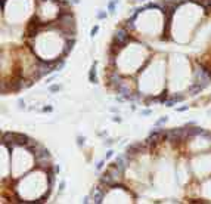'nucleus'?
<instances>
[{"mask_svg": "<svg viewBox=\"0 0 211 204\" xmlns=\"http://www.w3.org/2000/svg\"><path fill=\"white\" fill-rule=\"evenodd\" d=\"M98 31H99V25H93V28L90 30V37H92V39H93L94 36H96V34H98Z\"/></svg>", "mask_w": 211, "mask_h": 204, "instance_id": "9d476101", "label": "nucleus"}, {"mask_svg": "<svg viewBox=\"0 0 211 204\" xmlns=\"http://www.w3.org/2000/svg\"><path fill=\"white\" fill-rule=\"evenodd\" d=\"M112 121H114V123H121L122 119L120 115H114V117H112Z\"/></svg>", "mask_w": 211, "mask_h": 204, "instance_id": "6ab92c4d", "label": "nucleus"}, {"mask_svg": "<svg viewBox=\"0 0 211 204\" xmlns=\"http://www.w3.org/2000/svg\"><path fill=\"white\" fill-rule=\"evenodd\" d=\"M167 121H168V117L167 115H162V117H160V119L155 121V124H154V127H162V126L165 124Z\"/></svg>", "mask_w": 211, "mask_h": 204, "instance_id": "423d86ee", "label": "nucleus"}, {"mask_svg": "<svg viewBox=\"0 0 211 204\" xmlns=\"http://www.w3.org/2000/svg\"><path fill=\"white\" fill-rule=\"evenodd\" d=\"M136 3H140V2H148V0H134Z\"/></svg>", "mask_w": 211, "mask_h": 204, "instance_id": "5701e85b", "label": "nucleus"}, {"mask_svg": "<svg viewBox=\"0 0 211 204\" xmlns=\"http://www.w3.org/2000/svg\"><path fill=\"white\" fill-rule=\"evenodd\" d=\"M108 13H109V12H106V11H102V9H99V11L96 12V18H98L99 21H102V19H106V18H108Z\"/></svg>", "mask_w": 211, "mask_h": 204, "instance_id": "0eeeda50", "label": "nucleus"}, {"mask_svg": "<svg viewBox=\"0 0 211 204\" xmlns=\"http://www.w3.org/2000/svg\"><path fill=\"white\" fill-rule=\"evenodd\" d=\"M55 79H56V75H52V77H49V79L46 80V83H47V85H50V83H52V81H53Z\"/></svg>", "mask_w": 211, "mask_h": 204, "instance_id": "aec40b11", "label": "nucleus"}, {"mask_svg": "<svg viewBox=\"0 0 211 204\" xmlns=\"http://www.w3.org/2000/svg\"><path fill=\"white\" fill-rule=\"evenodd\" d=\"M89 81L90 83H93V85H96L98 83V73H96V62L92 65V68H90L89 71Z\"/></svg>", "mask_w": 211, "mask_h": 204, "instance_id": "20e7f679", "label": "nucleus"}, {"mask_svg": "<svg viewBox=\"0 0 211 204\" xmlns=\"http://www.w3.org/2000/svg\"><path fill=\"white\" fill-rule=\"evenodd\" d=\"M151 114H152V109H151V108H146V109H142V111H140V115H142V117H146V115H151Z\"/></svg>", "mask_w": 211, "mask_h": 204, "instance_id": "9b49d317", "label": "nucleus"}, {"mask_svg": "<svg viewBox=\"0 0 211 204\" xmlns=\"http://www.w3.org/2000/svg\"><path fill=\"white\" fill-rule=\"evenodd\" d=\"M41 111H43V113H52V111H53V107H50V105H47V107H43L41 108Z\"/></svg>", "mask_w": 211, "mask_h": 204, "instance_id": "f3484780", "label": "nucleus"}, {"mask_svg": "<svg viewBox=\"0 0 211 204\" xmlns=\"http://www.w3.org/2000/svg\"><path fill=\"white\" fill-rule=\"evenodd\" d=\"M80 2H81V0H70V3H71V5H78Z\"/></svg>", "mask_w": 211, "mask_h": 204, "instance_id": "412c9836", "label": "nucleus"}, {"mask_svg": "<svg viewBox=\"0 0 211 204\" xmlns=\"http://www.w3.org/2000/svg\"><path fill=\"white\" fill-rule=\"evenodd\" d=\"M109 109H111V113H118V108H115V107H111Z\"/></svg>", "mask_w": 211, "mask_h": 204, "instance_id": "4be33fe9", "label": "nucleus"}, {"mask_svg": "<svg viewBox=\"0 0 211 204\" xmlns=\"http://www.w3.org/2000/svg\"><path fill=\"white\" fill-rule=\"evenodd\" d=\"M189 109V105H183V107H176V111L177 113H185Z\"/></svg>", "mask_w": 211, "mask_h": 204, "instance_id": "2eb2a0df", "label": "nucleus"}, {"mask_svg": "<svg viewBox=\"0 0 211 204\" xmlns=\"http://www.w3.org/2000/svg\"><path fill=\"white\" fill-rule=\"evenodd\" d=\"M112 157H114V149H111V148H109V149H108V151H106L105 160H106V161H108V160H111Z\"/></svg>", "mask_w": 211, "mask_h": 204, "instance_id": "f8f14e48", "label": "nucleus"}, {"mask_svg": "<svg viewBox=\"0 0 211 204\" xmlns=\"http://www.w3.org/2000/svg\"><path fill=\"white\" fill-rule=\"evenodd\" d=\"M18 107L19 108H25V101H24V99H21V98H19V99H18Z\"/></svg>", "mask_w": 211, "mask_h": 204, "instance_id": "a211bd4d", "label": "nucleus"}, {"mask_svg": "<svg viewBox=\"0 0 211 204\" xmlns=\"http://www.w3.org/2000/svg\"><path fill=\"white\" fill-rule=\"evenodd\" d=\"M103 145H105L106 148H111L112 145H114V139H112V138H108V139H105V141H103Z\"/></svg>", "mask_w": 211, "mask_h": 204, "instance_id": "1a4fd4ad", "label": "nucleus"}, {"mask_svg": "<svg viewBox=\"0 0 211 204\" xmlns=\"http://www.w3.org/2000/svg\"><path fill=\"white\" fill-rule=\"evenodd\" d=\"M105 161H106L105 158H103V160H99V161H98V164H96V169H98V170H102V169H103V166H105Z\"/></svg>", "mask_w": 211, "mask_h": 204, "instance_id": "4468645a", "label": "nucleus"}, {"mask_svg": "<svg viewBox=\"0 0 211 204\" xmlns=\"http://www.w3.org/2000/svg\"><path fill=\"white\" fill-rule=\"evenodd\" d=\"M59 90H61V86L59 85H49V92H52V93H58Z\"/></svg>", "mask_w": 211, "mask_h": 204, "instance_id": "6e6552de", "label": "nucleus"}, {"mask_svg": "<svg viewBox=\"0 0 211 204\" xmlns=\"http://www.w3.org/2000/svg\"><path fill=\"white\" fill-rule=\"evenodd\" d=\"M117 5H118V0H109V2H108V12H109V15H114V13H115Z\"/></svg>", "mask_w": 211, "mask_h": 204, "instance_id": "39448f33", "label": "nucleus"}, {"mask_svg": "<svg viewBox=\"0 0 211 204\" xmlns=\"http://www.w3.org/2000/svg\"><path fill=\"white\" fill-rule=\"evenodd\" d=\"M204 86L199 85V83H196V81H192L190 85L188 86V89H186V95L188 96H198V95H201L202 92H204Z\"/></svg>", "mask_w": 211, "mask_h": 204, "instance_id": "f257e3e1", "label": "nucleus"}, {"mask_svg": "<svg viewBox=\"0 0 211 204\" xmlns=\"http://www.w3.org/2000/svg\"><path fill=\"white\" fill-rule=\"evenodd\" d=\"M84 142H86V138H84V136H77V143H78V147H83Z\"/></svg>", "mask_w": 211, "mask_h": 204, "instance_id": "ddd939ff", "label": "nucleus"}, {"mask_svg": "<svg viewBox=\"0 0 211 204\" xmlns=\"http://www.w3.org/2000/svg\"><path fill=\"white\" fill-rule=\"evenodd\" d=\"M65 187H67V182L65 181L59 182V192H64V191H65Z\"/></svg>", "mask_w": 211, "mask_h": 204, "instance_id": "dca6fc26", "label": "nucleus"}, {"mask_svg": "<svg viewBox=\"0 0 211 204\" xmlns=\"http://www.w3.org/2000/svg\"><path fill=\"white\" fill-rule=\"evenodd\" d=\"M114 163H115V164H117L118 167H120V169H122L124 172H126V170H127V167L130 166V163H132V161L128 160V157L126 155V154H120V155H117V157H115Z\"/></svg>", "mask_w": 211, "mask_h": 204, "instance_id": "f03ea898", "label": "nucleus"}, {"mask_svg": "<svg viewBox=\"0 0 211 204\" xmlns=\"http://www.w3.org/2000/svg\"><path fill=\"white\" fill-rule=\"evenodd\" d=\"M74 45H75V37L65 40V43H64V51H62V56H67L68 53L74 49Z\"/></svg>", "mask_w": 211, "mask_h": 204, "instance_id": "7ed1b4c3", "label": "nucleus"}]
</instances>
